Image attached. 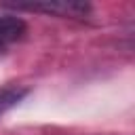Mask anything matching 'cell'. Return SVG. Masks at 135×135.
<instances>
[{
	"label": "cell",
	"mask_w": 135,
	"mask_h": 135,
	"mask_svg": "<svg viewBox=\"0 0 135 135\" xmlns=\"http://www.w3.org/2000/svg\"><path fill=\"white\" fill-rule=\"evenodd\" d=\"M27 32V25L17 15H0V49H6L8 44L23 38Z\"/></svg>",
	"instance_id": "cell-2"
},
{
	"label": "cell",
	"mask_w": 135,
	"mask_h": 135,
	"mask_svg": "<svg viewBox=\"0 0 135 135\" xmlns=\"http://www.w3.org/2000/svg\"><path fill=\"white\" fill-rule=\"evenodd\" d=\"M25 93H27V89H23V86H4V89H0V116L4 112H8L13 105H17L25 97Z\"/></svg>",
	"instance_id": "cell-3"
},
{
	"label": "cell",
	"mask_w": 135,
	"mask_h": 135,
	"mask_svg": "<svg viewBox=\"0 0 135 135\" xmlns=\"http://www.w3.org/2000/svg\"><path fill=\"white\" fill-rule=\"evenodd\" d=\"M15 8L38 11V13H49L57 17H84L91 11V6L84 2H34V4H15Z\"/></svg>",
	"instance_id": "cell-1"
}]
</instances>
